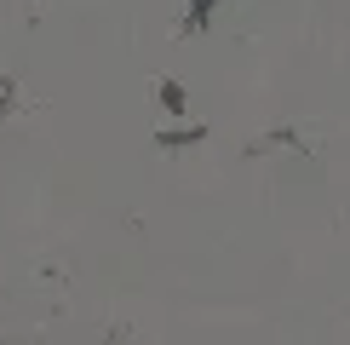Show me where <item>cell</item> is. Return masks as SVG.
Returning a JSON list of instances; mask_svg holds the SVG:
<instances>
[{"label": "cell", "instance_id": "cell-1", "mask_svg": "<svg viewBox=\"0 0 350 345\" xmlns=\"http://www.w3.org/2000/svg\"><path fill=\"white\" fill-rule=\"evenodd\" d=\"M161 104L167 110H184V86L178 81H161Z\"/></svg>", "mask_w": 350, "mask_h": 345}]
</instances>
